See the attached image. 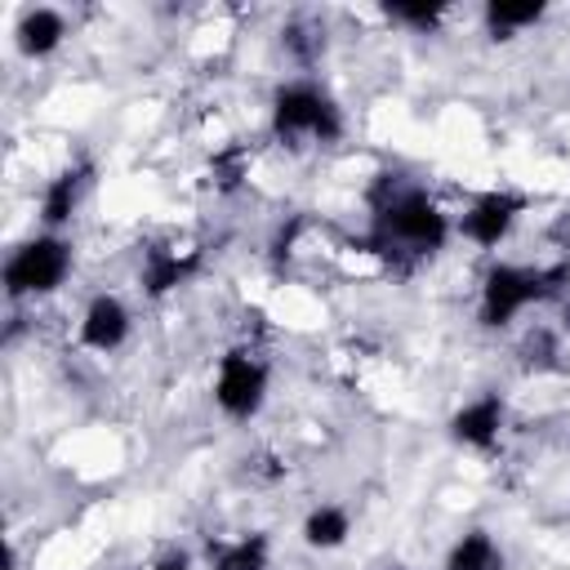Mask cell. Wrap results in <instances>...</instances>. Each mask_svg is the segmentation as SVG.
<instances>
[{"label": "cell", "mask_w": 570, "mask_h": 570, "mask_svg": "<svg viewBox=\"0 0 570 570\" xmlns=\"http://www.w3.org/2000/svg\"><path fill=\"white\" fill-rule=\"evenodd\" d=\"M67 272V246L62 241H32L23 246L10 267H5V285L14 295H32V290H54Z\"/></svg>", "instance_id": "cell-1"}, {"label": "cell", "mask_w": 570, "mask_h": 570, "mask_svg": "<svg viewBox=\"0 0 570 570\" xmlns=\"http://www.w3.org/2000/svg\"><path fill=\"white\" fill-rule=\"evenodd\" d=\"M384 232L392 241H406V246H419V250H437L442 237H446V224H442V214L433 209V201H423L419 192L392 201L384 209Z\"/></svg>", "instance_id": "cell-2"}, {"label": "cell", "mask_w": 570, "mask_h": 570, "mask_svg": "<svg viewBox=\"0 0 570 570\" xmlns=\"http://www.w3.org/2000/svg\"><path fill=\"white\" fill-rule=\"evenodd\" d=\"M561 276V272H552ZM552 276H535V272H517V267H494L486 281V326H504L517 308H526L531 299H539Z\"/></svg>", "instance_id": "cell-3"}, {"label": "cell", "mask_w": 570, "mask_h": 570, "mask_svg": "<svg viewBox=\"0 0 570 570\" xmlns=\"http://www.w3.org/2000/svg\"><path fill=\"white\" fill-rule=\"evenodd\" d=\"M276 129H281V134L312 129V134H321V138H334V134H339V116H334V107H330L317 90L295 86V90H285V94L276 99Z\"/></svg>", "instance_id": "cell-4"}, {"label": "cell", "mask_w": 570, "mask_h": 570, "mask_svg": "<svg viewBox=\"0 0 570 570\" xmlns=\"http://www.w3.org/2000/svg\"><path fill=\"white\" fill-rule=\"evenodd\" d=\"M219 401L232 414H250L263 401V371L254 362H246V356H228L224 375H219Z\"/></svg>", "instance_id": "cell-5"}, {"label": "cell", "mask_w": 570, "mask_h": 570, "mask_svg": "<svg viewBox=\"0 0 570 570\" xmlns=\"http://www.w3.org/2000/svg\"><path fill=\"white\" fill-rule=\"evenodd\" d=\"M513 209H517V201H509V196H486L464 219V232L481 246H499V237H504L509 224H513Z\"/></svg>", "instance_id": "cell-6"}, {"label": "cell", "mask_w": 570, "mask_h": 570, "mask_svg": "<svg viewBox=\"0 0 570 570\" xmlns=\"http://www.w3.org/2000/svg\"><path fill=\"white\" fill-rule=\"evenodd\" d=\"M125 339V308L116 299H94L86 317V343L90 347H116Z\"/></svg>", "instance_id": "cell-7"}, {"label": "cell", "mask_w": 570, "mask_h": 570, "mask_svg": "<svg viewBox=\"0 0 570 570\" xmlns=\"http://www.w3.org/2000/svg\"><path fill=\"white\" fill-rule=\"evenodd\" d=\"M499 428V401H477L455 419V437L472 442V446H490Z\"/></svg>", "instance_id": "cell-8"}, {"label": "cell", "mask_w": 570, "mask_h": 570, "mask_svg": "<svg viewBox=\"0 0 570 570\" xmlns=\"http://www.w3.org/2000/svg\"><path fill=\"white\" fill-rule=\"evenodd\" d=\"M19 36H23V49H27V54H45V49L58 45V36H62V19H58L54 10H36V14L23 19Z\"/></svg>", "instance_id": "cell-9"}, {"label": "cell", "mask_w": 570, "mask_h": 570, "mask_svg": "<svg viewBox=\"0 0 570 570\" xmlns=\"http://www.w3.org/2000/svg\"><path fill=\"white\" fill-rule=\"evenodd\" d=\"M451 570H499V557H494V548H490L486 535H468V539L455 548Z\"/></svg>", "instance_id": "cell-10"}, {"label": "cell", "mask_w": 570, "mask_h": 570, "mask_svg": "<svg viewBox=\"0 0 570 570\" xmlns=\"http://www.w3.org/2000/svg\"><path fill=\"white\" fill-rule=\"evenodd\" d=\"M343 535H347V517H343V513L321 509V513L308 517V544H317V548H334Z\"/></svg>", "instance_id": "cell-11"}, {"label": "cell", "mask_w": 570, "mask_h": 570, "mask_svg": "<svg viewBox=\"0 0 570 570\" xmlns=\"http://www.w3.org/2000/svg\"><path fill=\"white\" fill-rule=\"evenodd\" d=\"M539 14H544V5H535V0H526V5H509V0H494V5L486 10V19H490L494 32H509V27H517V23H535Z\"/></svg>", "instance_id": "cell-12"}, {"label": "cell", "mask_w": 570, "mask_h": 570, "mask_svg": "<svg viewBox=\"0 0 570 570\" xmlns=\"http://www.w3.org/2000/svg\"><path fill=\"white\" fill-rule=\"evenodd\" d=\"M71 205H77V174H62V179L49 187V196H45V219H49V224H62L67 214H71Z\"/></svg>", "instance_id": "cell-13"}, {"label": "cell", "mask_w": 570, "mask_h": 570, "mask_svg": "<svg viewBox=\"0 0 570 570\" xmlns=\"http://www.w3.org/2000/svg\"><path fill=\"white\" fill-rule=\"evenodd\" d=\"M263 552H267V544L254 535V539L228 548V552L219 557V570H263Z\"/></svg>", "instance_id": "cell-14"}, {"label": "cell", "mask_w": 570, "mask_h": 570, "mask_svg": "<svg viewBox=\"0 0 570 570\" xmlns=\"http://www.w3.org/2000/svg\"><path fill=\"white\" fill-rule=\"evenodd\" d=\"M192 267V259H170V254H157L152 267H148V290H170V285H179V276Z\"/></svg>", "instance_id": "cell-15"}, {"label": "cell", "mask_w": 570, "mask_h": 570, "mask_svg": "<svg viewBox=\"0 0 570 570\" xmlns=\"http://www.w3.org/2000/svg\"><path fill=\"white\" fill-rule=\"evenodd\" d=\"M388 14H392V19H406V23H419V27H433V23H437V10H433V5H392Z\"/></svg>", "instance_id": "cell-16"}, {"label": "cell", "mask_w": 570, "mask_h": 570, "mask_svg": "<svg viewBox=\"0 0 570 570\" xmlns=\"http://www.w3.org/2000/svg\"><path fill=\"white\" fill-rule=\"evenodd\" d=\"M183 566H187V557H183V552H170V557L157 566V570H183Z\"/></svg>", "instance_id": "cell-17"}]
</instances>
